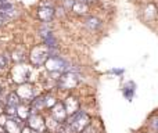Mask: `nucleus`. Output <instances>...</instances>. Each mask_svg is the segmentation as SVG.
I'll use <instances>...</instances> for the list:
<instances>
[{"label":"nucleus","mask_w":158,"mask_h":133,"mask_svg":"<svg viewBox=\"0 0 158 133\" xmlns=\"http://www.w3.org/2000/svg\"><path fill=\"white\" fill-rule=\"evenodd\" d=\"M44 104H46V108H53L54 107V104L57 103V100H56V97L53 94H44Z\"/></svg>","instance_id":"nucleus-19"},{"label":"nucleus","mask_w":158,"mask_h":133,"mask_svg":"<svg viewBox=\"0 0 158 133\" xmlns=\"http://www.w3.org/2000/svg\"><path fill=\"white\" fill-rule=\"evenodd\" d=\"M3 24H4V19H3V18H2V17H0V28H2V27H3Z\"/></svg>","instance_id":"nucleus-25"},{"label":"nucleus","mask_w":158,"mask_h":133,"mask_svg":"<svg viewBox=\"0 0 158 133\" xmlns=\"http://www.w3.org/2000/svg\"><path fill=\"white\" fill-rule=\"evenodd\" d=\"M82 78L81 75L72 71H67V72L61 73L58 78V87L61 90H72L81 83Z\"/></svg>","instance_id":"nucleus-3"},{"label":"nucleus","mask_w":158,"mask_h":133,"mask_svg":"<svg viewBox=\"0 0 158 133\" xmlns=\"http://www.w3.org/2000/svg\"><path fill=\"white\" fill-rule=\"evenodd\" d=\"M78 2H83V3H86V4H87V3L93 2V0H78Z\"/></svg>","instance_id":"nucleus-27"},{"label":"nucleus","mask_w":158,"mask_h":133,"mask_svg":"<svg viewBox=\"0 0 158 133\" xmlns=\"http://www.w3.org/2000/svg\"><path fill=\"white\" fill-rule=\"evenodd\" d=\"M25 126V122L18 117H8L4 129L7 133H21Z\"/></svg>","instance_id":"nucleus-7"},{"label":"nucleus","mask_w":158,"mask_h":133,"mask_svg":"<svg viewBox=\"0 0 158 133\" xmlns=\"http://www.w3.org/2000/svg\"><path fill=\"white\" fill-rule=\"evenodd\" d=\"M86 27L89 28V29H93V31H96L97 28H100V25H101V22H100V19L98 18H96V17H89V18L86 19Z\"/></svg>","instance_id":"nucleus-17"},{"label":"nucleus","mask_w":158,"mask_h":133,"mask_svg":"<svg viewBox=\"0 0 158 133\" xmlns=\"http://www.w3.org/2000/svg\"><path fill=\"white\" fill-rule=\"evenodd\" d=\"M123 72V69H112L111 73H117V75H121V73Z\"/></svg>","instance_id":"nucleus-24"},{"label":"nucleus","mask_w":158,"mask_h":133,"mask_svg":"<svg viewBox=\"0 0 158 133\" xmlns=\"http://www.w3.org/2000/svg\"><path fill=\"white\" fill-rule=\"evenodd\" d=\"M21 133H38V132H36V131H33V129L32 128H29V126H24V129H22V132Z\"/></svg>","instance_id":"nucleus-22"},{"label":"nucleus","mask_w":158,"mask_h":133,"mask_svg":"<svg viewBox=\"0 0 158 133\" xmlns=\"http://www.w3.org/2000/svg\"><path fill=\"white\" fill-rule=\"evenodd\" d=\"M15 93L18 94V97L21 98L22 103H31V101L36 97L35 87H33V85L29 83V82H27V83H21L18 86V89L15 90Z\"/></svg>","instance_id":"nucleus-4"},{"label":"nucleus","mask_w":158,"mask_h":133,"mask_svg":"<svg viewBox=\"0 0 158 133\" xmlns=\"http://www.w3.org/2000/svg\"><path fill=\"white\" fill-rule=\"evenodd\" d=\"M31 112L32 114H40L44 108H46V104H44V97L43 96H39V97H35L32 101H31Z\"/></svg>","instance_id":"nucleus-12"},{"label":"nucleus","mask_w":158,"mask_h":133,"mask_svg":"<svg viewBox=\"0 0 158 133\" xmlns=\"http://www.w3.org/2000/svg\"><path fill=\"white\" fill-rule=\"evenodd\" d=\"M75 0H64V6L68 8H72V6H74Z\"/></svg>","instance_id":"nucleus-23"},{"label":"nucleus","mask_w":158,"mask_h":133,"mask_svg":"<svg viewBox=\"0 0 158 133\" xmlns=\"http://www.w3.org/2000/svg\"><path fill=\"white\" fill-rule=\"evenodd\" d=\"M44 67H46V69L49 72H61V71H64L67 68V63L58 56H56V57H49Z\"/></svg>","instance_id":"nucleus-8"},{"label":"nucleus","mask_w":158,"mask_h":133,"mask_svg":"<svg viewBox=\"0 0 158 133\" xmlns=\"http://www.w3.org/2000/svg\"><path fill=\"white\" fill-rule=\"evenodd\" d=\"M13 60L15 61V63H22V61H25V53H24V50H21V49H18V50H15V52H13Z\"/></svg>","instance_id":"nucleus-18"},{"label":"nucleus","mask_w":158,"mask_h":133,"mask_svg":"<svg viewBox=\"0 0 158 133\" xmlns=\"http://www.w3.org/2000/svg\"><path fill=\"white\" fill-rule=\"evenodd\" d=\"M64 107H65V110H67L68 117H71V115L77 114L78 111H81V110H79V100L77 97H74V96H68V97L64 100Z\"/></svg>","instance_id":"nucleus-10"},{"label":"nucleus","mask_w":158,"mask_h":133,"mask_svg":"<svg viewBox=\"0 0 158 133\" xmlns=\"http://www.w3.org/2000/svg\"><path fill=\"white\" fill-rule=\"evenodd\" d=\"M0 133H7V132H6V129L3 128V126H0Z\"/></svg>","instance_id":"nucleus-26"},{"label":"nucleus","mask_w":158,"mask_h":133,"mask_svg":"<svg viewBox=\"0 0 158 133\" xmlns=\"http://www.w3.org/2000/svg\"><path fill=\"white\" fill-rule=\"evenodd\" d=\"M11 75H13V81L17 83H27L29 78V68L25 65H17L11 71Z\"/></svg>","instance_id":"nucleus-9"},{"label":"nucleus","mask_w":158,"mask_h":133,"mask_svg":"<svg viewBox=\"0 0 158 133\" xmlns=\"http://www.w3.org/2000/svg\"><path fill=\"white\" fill-rule=\"evenodd\" d=\"M7 2H10V0H0V4H3V3H7Z\"/></svg>","instance_id":"nucleus-28"},{"label":"nucleus","mask_w":158,"mask_h":133,"mask_svg":"<svg viewBox=\"0 0 158 133\" xmlns=\"http://www.w3.org/2000/svg\"><path fill=\"white\" fill-rule=\"evenodd\" d=\"M6 67H7V58L0 54V71H3Z\"/></svg>","instance_id":"nucleus-21"},{"label":"nucleus","mask_w":158,"mask_h":133,"mask_svg":"<svg viewBox=\"0 0 158 133\" xmlns=\"http://www.w3.org/2000/svg\"><path fill=\"white\" fill-rule=\"evenodd\" d=\"M21 98L18 97L15 92H10L7 96H6V104L4 106H8V107H18L21 104Z\"/></svg>","instance_id":"nucleus-14"},{"label":"nucleus","mask_w":158,"mask_h":133,"mask_svg":"<svg viewBox=\"0 0 158 133\" xmlns=\"http://www.w3.org/2000/svg\"><path fill=\"white\" fill-rule=\"evenodd\" d=\"M150 126L156 133H158V117H154L153 119L150 121Z\"/></svg>","instance_id":"nucleus-20"},{"label":"nucleus","mask_w":158,"mask_h":133,"mask_svg":"<svg viewBox=\"0 0 158 133\" xmlns=\"http://www.w3.org/2000/svg\"><path fill=\"white\" fill-rule=\"evenodd\" d=\"M43 133H47V132H43Z\"/></svg>","instance_id":"nucleus-30"},{"label":"nucleus","mask_w":158,"mask_h":133,"mask_svg":"<svg viewBox=\"0 0 158 133\" xmlns=\"http://www.w3.org/2000/svg\"><path fill=\"white\" fill-rule=\"evenodd\" d=\"M31 114H32V112H31V107L27 106L25 103H21L18 107H17V117L21 118L22 121L28 119Z\"/></svg>","instance_id":"nucleus-13"},{"label":"nucleus","mask_w":158,"mask_h":133,"mask_svg":"<svg viewBox=\"0 0 158 133\" xmlns=\"http://www.w3.org/2000/svg\"><path fill=\"white\" fill-rule=\"evenodd\" d=\"M67 123L69 125L72 133H82L90 125V117L86 112L78 111L77 114L71 115V117L67 119Z\"/></svg>","instance_id":"nucleus-1"},{"label":"nucleus","mask_w":158,"mask_h":133,"mask_svg":"<svg viewBox=\"0 0 158 133\" xmlns=\"http://www.w3.org/2000/svg\"><path fill=\"white\" fill-rule=\"evenodd\" d=\"M49 57H50V49L46 44L35 46L31 50V54H29V60L33 67H40V65H43V64H46Z\"/></svg>","instance_id":"nucleus-2"},{"label":"nucleus","mask_w":158,"mask_h":133,"mask_svg":"<svg viewBox=\"0 0 158 133\" xmlns=\"http://www.w3.org/2000/svg\"><path fill=\"white\" fill-rule=\"evenodd\" d=\"M50 115L60 123L67 122V119H68V114H67V110L64 107V103H60V101H57L54 107L50 108Z\"/></svg>","instance_id":"nucleus-6"},{"label":"nucleus","mask_w":158,"mask_h":133,"mask_svg":"<svg viewBox=\"0 0 158 133\" xmlns=\"http://www.w3.org/2000/svg\"><path fill=\"white\" fill-rule=\"evenodd\" d=\"M58 126H60V122H57V121H56L52 115H50V117L46 119V129L49 132H57Z\"/></svg>","instance_id":"nucleus-16"},{"label":"nucleus","mask_w":158,"mask_h":133,"mask_svg":"<svg viewBox=\"0 0 158 133\" xmlns=\"http://www.w3.org/2000/svg\"><path fill=\"white\" fill-rule=\"evenodd\" d=\"M0 92H2V86H0Z\"/></svg>","instance_id":"nucleus-29"},{"label":"nucleus","mask_w":158,"mask_h":133,"mask_svg":"<svg viewBox=\"0 0 158 133\" xmlns=\"http://www.w3.org/2000/svg\"><path fill=\"white\" fill-rule=\"evenodd\" d=\"M72 11H74L77 15H86L87 11H89V6L83 2H75L74 6H72Z\"/></svg>","instance_id":"nucleus-15"},{"label":"nucleus","mask_w":158,"mask_h":133,"mask_svg":"<svg viewBox=\"0 0 158 133\" xmlns=\"http://www.w3.org/2000/svg\"><path fill=\"white\" fill-rule=\"evenodd\" d=\"M27 125L29 128H32L33 131H36L38 133H43L46 132V119L42 117V114H31L29 118L27 119Z\"/></svg>","instance_id":"nucleus-5"},{"label":"nucleus","mask_w":158,"mask_h":133,"mask_svg":"<svg viewBox=\"0 0 158 133\" xmlns=\"http://www.w3.org/2000/svg\"><path fill=\"white\" fill-rule=\"evenodd\" d=\"M56 15L54 7H46V6H40L38 10V18L43 22H50L53 17Z\"/></svg>","instance_id":"nucleus-11"}]
</instances>
